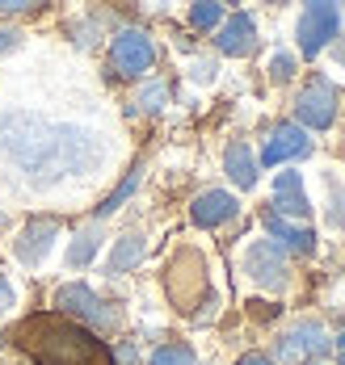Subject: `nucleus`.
<instances>
[{"mask_svg": "<svg viewBox=\"0 0 345 365\" xmlns=\"http://www.w3.org/2000/svg\"><path fill=\"white\" fill-rule=\"evenodd\" d=\"M337 353H341V365H345V340H337Z\"/></svg>", "mask_w": 345, "mask_h": 365, "instance_id": "29", "label": "nucleus"}, {"mask_svg": "<svg viewBox=\"0 0 345 365\" xmlns=\"http://www.w3.org/2000/svg\"><path fill=\"white\" fill-rule=\"evenodd\" d=\"M13 307H17V290H13V286L4 282V273H0V315L13 311Z\"/></svg>", "mask_w": 345, "mask_h": 365, "instance_id": "26", "label": "nucleus"}, {"mask_svg": "<svg viewBox=\"0 0 345 365\" xmlns=\"http://www.w3.org/2000/svg\"><path fill=\"white\" fill-rule=\"evenodd\" d=\"M295 72H299V59H295L291 51H274V59H269V80H274V84H286Z\"/></svg>", "mask_w": 345, "mask_h": 365, "instance_id": "24", "label": "nucleus"}, {"mask_svg": "<svg viewBox=\"0 0 345 365\" xmlns=\"http://www.w3.org/2000/svg\"><path fill=\"white\" fill-rule=\"evenodd\" d=\"M0 227H4V215H0Z\"/></svg>", "mask_w": 345, "mask_h": 365, "instance_id": "31", "label": "nucleus"}, {"mask_svg": "<svg viewBox=\"0 0 345 365\" xmlns=\"http://www.w3.org/2000/svg\"><path fill=\"white\" fill-rule=\"evenodd\" d=\"M55 307L64 311V319H76L89 331H114L122 324V311H118L114 302H106L93 286H84V282L59 286L55 290Z\"/></svg>", "mask_w": 345, "mask_h": 365, "instance_id": "4", "label": "nucleus"}, {"mask_svg": "<svg viewBox=\"0 0 345 365\" xmlns=\"http://www.w3.org/2000/svg\"><path fill=\"white\" fill-rule=\"evenodd\" d=\"M17 46V30H0V55H9Z\"/></svg>", "mask_w": 345, "mask_h": 365, "instance_id": "27", "label": "nucleus"}, {"mask_svg": "<svg viewBox=\"0 0 345 365\" xmlns=\"http://www.w3.org/2000/svg\"><path fill=\"white\" fill-rule=\"evenodd\" d=\"M224 17H228V9H224V4H215V0L190 4V13H186V21H190L194 30H219V26H224Z\"/></svg>", "mask_w": 345, "mask_h": 365, "instance_id": "20", "label": "nucleus"}, {"mask_svg": "<svg viewBox=\"0 0 345 365\" xmlns=\"http://www.w3.org/2000/svg\"><path fill=\"white\" fill-rule=\"evenodd\" d=\"M110 63H114L118 76L126 80H139L156 68V42L148 30L139 26H122L114 38H110Z\"/></svg>", "mask_w": 345, "mask_h": 365, "instance_id": "9", "label": "nucleus"}, {"mask_svg": "<svg viewBox=\"0 0 345 365\" xmlns=\"http://www.w3.org/2000/svg\"><path fill=\"white\" fill-rule=\"evenodd\" d=\"M0 151L34 185H55L68 177H93L106 168L110 143L76 122H51L42 113H0Z\"/></svg>", "mask_w": 345, "mask_h": 365, "instance_id": "1", "label": "nucleus"}, {"mask_svg": "<svg viewBox=\"0 0 345 365\" xmlns=\"http://www.w3.org/2000/svg\"><path fill=\"white\" fill-rule=\"evenodd\" d=\"M324 185H329V222L333 227H345V185L333 173L324 177Z\"/></svg>", "mask_w": 345, "mask_h": 365, "instance_id": "23", "label": "nucleus"}, {"mask_svg": "<svg viewBox=\"0 0 345 365\" xmlns=\"http://www.w3.org/2000/svg\"><path fill=\"white\" fill-rule=\"evenodd\" d=\"M55 240H59V219H46V215L30 219L21 231H17V240H13V256H17V264L39 269L42 260L51 256Z\"/></svg>", "mask_w": 345, "mask_h": 365, "instance_id": "11", "label": "nucleus"}, {"mask_svg": "<svg viewBox=\"0 0 345 365\" xmlns=\"http://www.w3.org/2000/svg\"><path fill=\"white\" fill-rule=\"evenodd\" d=\"M341 113V88L329 76H311L295 97V122L304 130H329Z\"/></svg>", "mask_w": 345, "mask_h": 365, "instance_id": "7", "label": "nucleus"}, {"mask_svg": "<svg viewBox=\"0 0 345 365\" xmlns=\"http://www.w3.org/2000/svg\"><path fill=\"white\" fill-rule=\"evenodd\" d=\"M17 349L34 365H114V349L76 319L30 315L17 328Z\"/></svg>", "mask_w": 345, "mask_h": 365, "instance_id": "2", "label": "nucleus"}, {"mask_svg": "<svg viewBox=\"0 0 345 365\" xmlns=\"http://www.w3.org/2000/svg\"><path fill=\"white\" fill-rule=\"evenodd\" d=\"M224 173H228V181L236 185V189H257L261 164H257L253 147L244 143V139H231V143L224 147Z\"/></svg>", "mask_w": 345, "mask_h": 365, "instance_id": "16", "label": "nucleus"}, {"mask_svg": "<svg viewBox=\"0 0 345 365\" xmlns=\"http://www.w3.org/2000/svg\"><path fill=\"white\" fill-rule=\"evenodd\" d=\"M261 227H266L269 244H278L286 256H311L316 252V231H311L307 222H291V219H282V215H274V210H266V215H261Z\"/></svg>", "mask_w": 345, "mask_h": 365, "instance_id": "13", "label": "nucleus"}, {"mask_svg": "<svg viewBox=\"0 0 345 365\" xmlns=\"http://www.w3.org/2000/svg\"><path fill=\"white\" fill-rule=\"evenodd\" d=\"M333 349H337V340H333V331L324 328L320 319H299V324H291V328L274 340V357H269V361L274 365L278 361L282 365L324 361Z\"/></svg>", "mask_w": 345, "mask_h": 365, "instance_id": "5", "label": "nucleus"}, {"mask_svg": "<svg viewBox=\"0 0 345 365\" xmlns=\"http://www.w3.org/2000/svg\"><path fill=\"white\" fill-rule=\"evenodd\" d=\"M341 34V4H329V0H311L299 9L295 17V42H299V55L316 59L320 51H329Z\"/></svg>", "mask_w": 345, "mask_h": 365, "instance_id": "6", "label": "nucleus"}, {"mask_svg": "<svg viewBox=\"0 0 345 365\" xmlns=\"http://www.w3.org/2000/svg\"><path fill=\"white\" fill-rule=\"evenodd\" d=\"M144 256H148V235H144V231H126V235H118L114 248H110L106 273H110V277H122V273H131L135 264H144Z\"/></svg>", "mask_w": 345, "mask_h": 365, "instance_id": "17", "label": "nucleus"}, {"mask_svg": "<svg viewBox=\"0 0 345 365\" xmlns=\"http://www.w3.org/2000/svg\"><path fill=\"white\" fill-rule=\"evenodd\" d=\"M240 269H244V277L257 286V290L266 294H282L291 286V264H286V252L278 248V244H269V240H253L244 256H240Z\"/></svg>", "mask_w": 345, "mask_h": 365, "instance_id": "8", "label": "nucleus"}, {"mask_svg": "<svg viewBox=\"0 0 345 365\" xmlns=\"http://www.w3.org/2000/svg\"><path fill=\"white\" fill-rule=\"evenodd\" d=\"M304 155H311V135H307L299 122H274L266 143H261L257 164L278 168V164H291V160H304Z\"/></svg>", "mask_w": 345, "mask_h": 365, "instance_id": "10", "label": "nucleus"}, {"mask_svg": "<svg viewBox=\"0 0 345 365\" xmlns=\"http://www.w3.org/2000/svg\"><path fill=\"white\" fill-rule=\"evenodd\" d=\"M236 365H274V361H269L266 353H244V357H240Z\"/></svg>", "mask_w": 345, "mask_h": 365, "instance_id": "28", "label": "nucleus"}, {"mask_svg": "<svg viewBox=\"0 0 345 365\" xmlns=\"http://www.w3.org/2000/svg\"><path fill=\"white\" fill-rule=\"evenodd\" d=\"M101 252V222H89L84 231H80L76 240H72V248H68V269H84V264H93Z\"/></svg>", "mask_w": 345, "mask_h": 365, "instance_id": "18", "label": "nucleus"}, {"mask_svg": "<svg viewBox=\"0 0 345 365\" xmlns=\"http://www.w3.org/2000/svg\"><path fill=\"white\" fill-rule=\"evenodd\" d=\"M236 215H240V202H236V193H228V189H202V193L190 202L194 227H206V231L228 227Z\"/></svg>", "mask_w": 345, "mask_h": 365, "instance_id": "15", "label": "nucleus"}, {"mask_svg": "<svg viewBox=\"0 0 345 365\" xmlns=\"http://www.w3.org/2000/svg\"><path fill=\"white\" fill-rule=\"evenodd\" d=\"M304 365H329V361H304Z\"/></svg>", "mask_w": 345, "mask_h": 365, "instance_id": "30", "label": "nucleus"}, {"mask_svg": "<svg viewBox=\"0 0 345 365\" xmlns=\"http://www.w3.org/2000/svg\"><path fill=\"white\" fill-rule=\"evenodd\" d=\"M164 294H169L173 311L194 315V319H198V311H202V307H211V302H215L206 256L198 252L194 244H181L177 252L169 256V264H164Z\"/></svg>", "mask_w": 345, "mask_h": 365, "instance_id": "3", "label": "nucleus"}, {"mask_svg": "<svg viewBox=\"0 0 345 365\" xmlns=\"http://www.w3.org/2000/svg\"><path fill=\"white\" fill-rule=\"evenodd\" d=\"M190 76L198 80V84H211V80H215V59H194Z\"/></svg>", "mask_w": 345, "mask_h": 365, "instance_id": "25", "label": "nucleus"}, {"mask_svg": "<svg viewBox=\"0 0 345 365\" xmlns=\"http://www.w3.org/2000/svg\"><path fill=\"white\" fill-rule=\"evenodd\" d=\"M148 365H198V353H194L186 340H169V344H160Z\"/></svg>", "mask_w": 345, "mask_h": 365, "instance_id": "21", "label": "nucleus"}, {"mask_svg": "<svg viewBox=\"0 0 345 365\" xmlns=\"http://www.w3.org/2000/svg\"><path fill=\"white\" fill-rule=\"evenodd\" d=\"M139 185H144V160H139V164H135V168H131V173L122 177V185H118L114 193H110V197H106V202L97 206V215H93V219L101 222V219H110L114 210H122V206H126V202L135 197V189H139Z\"/></svg>", "mask_w": 345, "mask_h": 365, "instance_id": "19", "label": "nucleus"}, {"mask_svg": "<svg viewBox=\"0 0 345 365\" xmlns=\"http://www.w3.org/2000/svg\"><path fill=\"white\" fill-rule=\"evenodd\" d=\"M269 210H274V215H282V219H291V222H307L311 202H307L304 177H299L295 168H286V173H278V177H274V202H269Z\"/></svg>", "mask_w": 345, "mask_h": 365, "instance_id": "14", "label": "nucleus"}, {"mask_svg": "<svg viewBox=\"0 0 345 365\" xmlns=\"http://www.w3.org/2000/svg\"><path fill=\"white\" fill-rule=\"evenodd\" d=\"M164 106H169V84L164 80H148L135 93V110L139 113H164Z\"/></svg>", "mask_w": 345, "mask_h": 365, "instance_id": "22", "label": "nucleus"}, {"mask_svg": "<svg viewBox=\"0 0 345 365\" xmlns=\"http://www.w3.org/2000/svg\"><path fill=\"white\" fill-rule=\"evenodd\" d=\"M215 51L219 55H228V59H244V55H253L257 51V21H253V13H228L224 17V26L215 30Z\"/></svg>", "mask_w": 345, "mask_h": 365, "instance_id": "12", "label": "nucleus"}]
</instances>
